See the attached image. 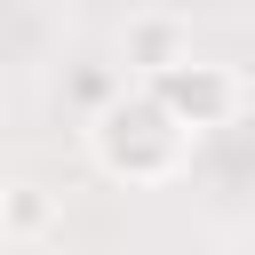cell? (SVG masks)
<instances>
[{
  "mask_svg": "<svg viewBox=\"0 0 255 255\" xmlns=\"http://www.w3.org/2000/svg\"><path fill=\"white\" fill-rule=\"evenodd\" d=\"M151 96H159L191 135H215V128L239 120V80H231L223 64H191V56H183V64H167V72L151 80Z\"/></svg>",
  "mask_w": 255,
  "mask_h": 255,
  "instance_id": "obj_2",
  "label": "cell"
},
{
  "mask_svg": "<svg viewBox=\"0 0 255 255\" xmlns=\"http://www.w3.org/2000/svg\"><path fill=\"white\" fill-rule=\"evenodd\" d=\"M128 64H135L143 80H159L167 64H183V40H175V24H159V16H151V24H135V32H128Z\"/></svg>",
  "mask_w": 255,
  "mask_h": 255,
  "instance_id": "obj_3",
  "label": "cell"
},
{
  "mask_svg": "<svg viewBox=\"0 0 255 255\" xmlns=\"http://www.w3.org/2000/svg\"><path fill=\"white\" fill-rule=\"evenodd\" d=\"M8 223H16V231H40V223H48V199H32V183H16V199H8Z\"/></svg>",
  "mask_w": 255,
  "mask_h": 255,
  "instance_id": "obj_4",
  "label": "cell"
},
{
  "mask_svg": "<svg viewBox=\"0 0 255 255\" xmlns=\"http://www.w3.org/2000/svg\"><path fill=\"white\" fill-rule=\"evenodd\" d=\"M183 151H191V128H183L151 88L112 96V104L96 112V159H104L112 175L159 183V175H175V167H183Z\"/></svg>",
  "mask_w": 255,
  "mask_h": 255,
  "instance_id": "obj_1",
  "label": "cell"
}]
</instances>
